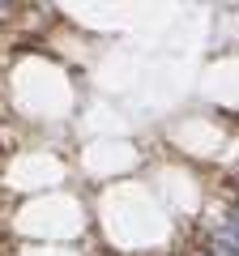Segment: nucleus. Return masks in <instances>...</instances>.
I'll return each mask as SVG.
<instances>
[{
  "mask_svg": "<svg viewBox=\"0 0 239 256\" xmlns=\"http://www.w3.org/2000/svg\"><path fill=\"white\" fill-rule=\"evenodd\" d=\"M0 9H13V0H0Z\"/></svg>",
  "mask_w": 239,
  "mask_h": 256,
  "instance_id": "7ed1b4c3",
  "label": "nucleus"
},
{
  "mask_svg": "<svg viewBox=\"0 0 239 256\" xmlns=\"http://www.w3.org/2000/svg\"><path fill=\"white\" fill-rule=\"evenodd\" d=\"M214 256H239V248H230V244H222V239H214Z\"/></svg>",
  "mask_w": 239,
  "mask_h": 256,
  "instance_id": "f03ea898",
  "label": "nucleus"
},
{
  "mask_svg": "<svg viewBox=\"0 0 239 256\" xmlns=\"http://www.w3.org/2000/svg\"><path fill=\"white\" fill-rule=\"evenodd\" d=\"M218 239H222V244H230V248H239V218H230L226 226L218 230Z\"/></svg>",
  "mask_w": 239,
  "mask_h": 256,
  "instance_id": "f257e3e1",
  "label": "nucleus"
}]
</instances>
